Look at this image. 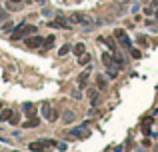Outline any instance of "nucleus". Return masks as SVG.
Returning a JSON list of instances; mask_svg holds the SVG:
<instances>
[{
    "label": "nucleus",
    "instance_id": "nucleus-1",
    "mask_svg": "<svg viewBox=\"0 0 158 152\" xmlns=\"http://www.w3.org/2000/svg\"><path fill=\"white\" fill-rule=\"evenodd\" d=\"M32 34H36V26H32V24H24V22H20L18 26L12 30V34H10V38L12 40H20V38H26V36H32Z\"/></svg>",
    "mask_w": 158,
    "mask_h": 152
},
{
    "label": "nucleus",
    "instance_id": "nucleus-2",
    "mask_svg": "<svg viewBox=\"0 0 158 152\" xmlns=\"http://www.w3.org/2000/svg\"><path fill=\"white\" fill-rule=\"evenodd\" d=\"M70 22L80 24V26H90V24L94 22V18L90 16V14H86V12H74L72 16H70Z\"/></svg>",
    "mask_w": 158,
    "mask_h": 152
},
{
    "label": "nucleus",
    "instance_id": "nucleus-3",
    "mask_svg": "<svg viewBox=\"0 0 158 152\" xmlns=\"http://www.w3.org/2000/svg\"><path fill=\"white\" fill-rule=\"evenodd\" d=\"M68 134H70L72 138L82 140V138H88L92 132H90V124L86 122V124H82V126H76V128H72V130H68Z\"/></svg>",
    "mask_w": 158,
    "mask_h": 152
},
{
    "label": "nucleus",
    "instance_id": "nucleus-4",
    "mask_svg": "<svg viewBox=\"0 0 158 152\" xmlns=\"http://www.w3.org/2000/svg\"><path fill=\"white\" fill-rule=\"evenodd\" d=\"M48 146H56V142L54 140H38V142H30L28 148L34 152H40V150H44V148H48Z\"/></svg>",
    "mask_w": 158,
    "mask_h": 152
},
{
    "label": "nucleus",
    "instance_id": "nucleus-5",
    "mask_svg": "<svg viewBox=\"0 0 158 152\" xmlns=\"http://www.w3.org/2000/svg\"><path fill=\"white\" fill-rule=\"evenodd\" d=\"M114 36L118 38V42L122 44V46H126V48L132 46V42H130V38H128V34H126L122 28H116V30H114Z\"/></svg>",
    "mask_w": 158,
    "mask_h": 152
},
{
    "label": "nucleus",
    "instance_id": "nucleus-6",
    "mask_svg": "<svg viewBox=\"0 0 158 152\" xmlns=\"http://www.w3.org/2000/svg\"><path fill=\"white\" fill-rule=\"evenodd\" d=\"M42 44H44V38H42V36H36V34H32L30 38L26 36V46L28 48H42Z\"/></svg>",
    "mask_w": 158,
    "mask_h": 152
},
{
    "label": "nucleus",
    "instance_id": "nucleus-7",
    "mask_svg": "<svg viewBox=\"0 0 158 152\" xmlns=\"http://www.w3.org/2000/svg\"><path fill=\"white\" fill-rule=\"evenodd\" d=\"M90 74H92V66H88L84 72L78 76V88H86V82H88V78H90Z\"/></svg>",
    "mask_w": 158,
    "mask_h": 152
},
{
    "label": "nucleus",
    "instance_id": "nucleus-8",
    "mask_svg": "<svg viewBox=\"0 0 158 152\" xmlns=\"http://www.w3.org/2000/svg\"><path fill=\"white\" fill-rule=\"evenodd\" d=\"M102 62H104V66L106 68H116V64H114V52H106V54H102Z\"/></svg>",
    "mask_w": 158,
    "mask_h": 152
},
{
    "label": "nucleus",
    "instance_id": "nucleus-9",
    "mask_svg": "<svg viewBox=\"0 0 158 152\" xmlns=\"http://www.w3.org/2000/svg\"><path fill=\"white\" fill-rule=\"evenodd\" d=\"M48 24H50L52 28H66V30L70 28V24H68V22H66L64 18H56L54 22H48Z\"/></svg>",
    "mask_w": 158,
    "mask_h": 152
},
{
    "label": "nucleus",
    "instance_id": "nucleus-10",
    "mask_svg": "<svg viewBox=\"0 0 158 152\" xmlns=\"http://www.w3.org/2000/svg\"><path fill=\"white\" fill-rule=\"evenodd\" d=\"M10 118H12V110H10V108H2V110H0V120H2V122H8Z\"/></svg>",
    "mask_w": 158,
    "mask_h": 152
},
{
    "label": "nucleus",
    "instance_id": "nucleus-11",
    "mask_svg": "<svg viewBox=\"0 0 158 152\" xmlns=\"http://www.w3.org/2000/svg\"><path fill=\"white\" fill-rule=\"evenodd\" d=\"M38 124H40V120L36 118V116H30V120H26L22 126H24V128H36Z\"/></svg>",
    "mask_w": 158,
    "mask_h": 152
},
{
    "label": "nucleus",
    "instance_id": "nucleus-12",
    "mask_svg": "<svg viewBox=\"0 0 158 152\" xmlns=\"http://www.w3.org/2000/svg\"><path fill=\"white\" fill-rule=\"evenodd\" d=\"M40 110H42V116L48 120V116H50V112H52V108H50V102H42V108H40Z\"/></svg>",
    "mask_w": 158,
    "mask_h": 152
},
{
    "label": "nucleus",
    "instance_id": "nucleus-13",
    "mask_svg": "<svg viewBox=\"0 0 158 152\" xmlns=\"http://www.w3.org/2000/svg\"><path fill=\"white\" fill-rule=\"evenodd\" d=\"M100 40H102V42H104L106 46L110 48V52H116V44H114V40H112V38H106V36H102Z\"/></svg>",
    "mask_w": 158,
    "mask_h": 152
},
{
    "label": "nucleus",
    "instance_id": "nucleus-14",
    "mask_svg": "<svg viewBox=\"0 0 158 152\" xmlns=\"http://www.w3.org/2000/svg\"><path fill=\"white\" fill-rule=\"evenodd\" d=\"M52 46H54V36H46V38H44V44H42V52L48 50V48H52Z\"/></svg>",
    "mask_w": 158,
    "mask_h": 152
},
{
    "label": "nucleus",
    "instance_id": "nucleus-15",
    "mask_svg": "<svg viewBox=\"0 0 158 152\" xmlns=\"http://www.w3.org/2000/svg\"><path fill=\"white\" fill-rule=\"evenodd\" d=\"M88 98L92 100V106H98L100 100H98V92L96 90H88Z\"/></svg>",
    "mask_w": 158,
    "mask_h": 152
},
{
    "label": "nucleus",
    "instance_id": "nucleus-16",
    "mask_svg": "<svg viewBox=\"0 0 158 152\" xmlns=\"http://www.w3.org/2000/svg\"><path fill=\"white\" fill-rule=\"evenodd\" d=\"M90 60H92V56H90V54H80V58H78V62L80 64H82V66H86V64H90Z\"/></svg>",
    "mask_w": 158,
    "mask_h": 152
},
{
    "label": "nucleus",
    "instance_id": "nucleus-17",
    "mask_svg": "<svg viewBox=\"0 0 158 152\" xmlns=\"http://www.w3.org/2000/svg\"><path fill=\"white\" fill-rule=\"evenodd\" d=\"M96 86H98V90H106V78L104 76H96Z\"/></svg>",
    "mask_w": 158,
    "mask_h": 152
},
{
    "label": "nucleus",
    "instance_id": "nucleus-18",
    "mask_svg": "<svg viewBox=\"0 0 158 152\" xmlns=\"http://www.w3.org/2000/svg\"><path fill=\"white\" fill-rule=\"evenodd\" d=\"M62 120H64V124H72L74 120H76V118H74V112H70V110L64 112V118H62Z\"/></svg>",
    "mask_w": 158,
    "mask_h": 152
},
{
    "label": "nucleus",
    "instance_id": "nucleus-19",
    "mask_svg": "<svg viewBox=\"0 0 158 152\" xmlns=\"http://www.w3.org/2000/svg\"><path fill=\"white\" fill-rule=\"evenodd\" d=\"M72 50H74V54H78V56L86 52V48H84V44H82V42H78V44H76V46H74Z\"/></svg>",
    "mask_w": 158,
    "mask_h": 152
},
{
    "label": "nucleus",
    "instance_id": "nucleus-20",
    "mask_svg": "<svg viewBox=\"0 0 158 152\" xmlns=\"http://www.w3.org/2000/svg\"><path fill=\"white\" fill-rule=\"evenodd\" d=\"M150 124H152V118H144V122H142V128H144L146 134H150Z\"/></svg>",
    "mask_w": 158,
    "mask_h": 152
},
{
    "label": "nucleus",
    "instance_id": "nucleus-21",
    "mask_svg": "<svg viewBox=\"0 0 158 152\" xmlns=\"http://www.w3.org/2000/svg\"><path fill=\"white\" fill-rule=\"evenodd\" d=\"M22 110H24L26 114H30L34 110V104H32V102H24V104H22Z\"/></svg>",
    "mask_w": 158,
    "mask_h": 152
},
{
    "label": "nucleus",
    "instance_id": "nucleus-22",
    "mask_svg": "<svg viewBox=\"0 0 158 152\" xmlns=\"http://www.w3.org/2000/svg\"><path fill=\"white\" fill-rule=\"evenodd\" d=\"M70 50H72V48L68 46V44H64V46H60V50H58V54H60V56H66V54L70 52Z\"/></svg>",
    "mask_w": 158,
    "mask_h": 152
},
{
    "label": "nucleus",
    "instance_id": "nucleus-23",
    "mask_svg": "<svg viewBox=\"0 0 158 152\" xmlns=\"http://www.w3.org/2000/svg\"><path fill=\"white\" fill-rule=\"evenodd\" d=\"M138 46L140 48H146V46H148V42H146L144 36H138Z\"/></svg>",
    "mask_w": 158,
    "mask_h": 152
},
{
    "label": "nucleus",
    "instance_id": "nucleus-24",
    "mask_svg": "<svg viewBox=\"0 0 158 152\" xmlns=\"http://www.w3.org/2000/svg\"><path fill=\"white\" fill-rule=\"evenodd\" d=\"M48 120H50V122H54V120H58V112H56L54 108H52V112H50V116H48Z\"/></svg>",
    "mask_w": 158,
    "mask_h": 152
},
{
    "label": "nucleus",
    "instance_id": "nucleus-25",
    "mask_svg": "<svg viewBox=\"0 0 158 152\" xmlns=\"http://www.w3.org/2000/svg\"><path fill=\"white\" fill-rule=\"evenodd\" d=\"M130 56H132V58H140V50H138V48H132Z\"/></svg>",
    "mask_w": 158,
    "mask_h": 152
},
{
    "label": "nucleus",
    "instance_id": "nucleus-26",
    "mask_svg": "<svg viewBox=\"0 0 158 152\" xmlns=\"http://www.w3.org/2000/svg\"><path fill=\"white\" fill-rule=\"evenodd\" d=\"M56 148H60V150H66V142H56Z\"/></svg>",
    "mask_w": 158,
    "mask_h": 152
},
{
    "label": "nucleus",
    "instance_id": "nucleus-27",
    "mask_svg": "<svg viewBox=\"0 0 158 152\" xmlns=\"http://www.w3.org/2000/svg\"><path fill=\"white\" fill-rule=\"evenodd\" d=\"M6 18V12H4V10H2V8H0V22H2V20Z\"/></svg>",
    "mask_w": 158,
    "mask_h": 152
},
{
    "label": "nucleus",
    "instance_id": "nucleus-28",
    "mask_svg": "<svg viewBox=\"0 0 158 152\" xmlns=\"http://www.w3.org/2000/svg\"><path fill=\"white\" fill-rule=\"evenodd\" d=\"M22 0H10V4H20Z\"/></svg>",
    "mask_w": 158,
    "mask_h": 152
},
{
    "label": "nucleus",
    "instance_id": "nucleus-29",
    "mask_svg": "<svg viewBox=\"0 0 158 152\" xmlns=\"http://www.w3.org/2000/svg\"><path fill=\"white\" fill-rule=\"evenodd\" d=\"M0 110H2V102H0Z\"/></svg>",
    "mask_w": 158,
    "mask_h": 152
},
{
    "label": "nucleus",
    "instance_id": "nucleus-30",
    "mask_svg": "<svg viewBox=\"0 0 158 152\" xmlns=\"http://www.w3.org/2000/svg\"><path fill=\"white\" fill-rule=\"evenodd\" d=\"M12 152H18V150H12Z\"/></svg>",
    "mask_w": 158,
    "mask_h": 152
}]
</instances>
